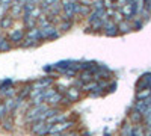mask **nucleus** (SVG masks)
<instances>
[{"mask_svg": "<svg viewBox=\"0 0 151 136\" xmlns=\"http://www.w3.org/2000/svg\"><path fill=\"white\" fill-rule=\"evenodd\" d=\"M41 40H42V36H41V29L36 26V27H32V29L27 30L26 38H24V41H26V42H23L21 45H23V47L35 45V44H38V41H41Z\"/></svg>", "mask_w": 151, "mask_h": 136, "instance_id": "obj_1", "label": "nucleus"}, {"mask_svg": "<svg viewBox=\"0 0 151 136\" xmlns=\"http://www.w3.org/2000/svg\"><path fill=\"white\" fill-rule=\"evenodd\" d=\"M74 126L73 121H62V122H56V124L50 126V133H64L65 130L71 129Z\"/></svg>", "mask_w": 151, "mask_h": 136, "instance_id": "obj_2", "label": "nucleus"}, {"mask_svg": "<svg viewBox=\"0 0 151 136\" xmlns=\"http://www.w3.org/2000/svg\"><path fill=\"white\" fill-rule=\"evenodd\" d=\"M41 36L42 40H52V38H58L59 32L56 30L55 24H48L45 27H41Z\"/></svg>", "mask_w": 151, "mask_h": 136, "instance_id": "obj_3", "label": "nucleus"}, {"mask_svg": "<svg viewBox=\"0 0 151 136\" xmlns=\"http://www.w3.org/2000/svg\"><path fill=\"white\" fill-rule=\"evenodd\" d=\"M65 97H67V101H76V100H79L80 92L77 88H68L65 89Z\"/></svg>", "mask_w": 151, "mask_h": 136, "instance_id": "obj_4", "label": "nucleus"}, {"mask_svg": "<svg viewBox=\"0 0 151 136\" xmlns=\"http://www.w3.org/2000/svg\"><path fill=\"white\" fill-rule=\"evenodd\" d=\"M45 126H47V121H45V119H38V121L33 122V126L30 127V133L36 136L38 133H40V132L45 127Z\"/></svg>", "mask_w": 151, "mask_h": 136, "instance_id": "obj_5", "label": "nucleus"}, {"mask_svg": "<svg viewBox=\"0 0 151 136\" xmlns=\"http://www.w3.org/2000/svg\"><path fill=\"white\" fill-rule=\"evenodd\" d=\"M62 101H65V98H64V95H62L60 92H56V94H53L52 97L47 98V104H48V106H56V104H59V103H62Z\"/></svg>", "mask_w": 151, "mask_h": 136, "instance_id": "obj_6", "label": "nucleus"}, {"mask_svg": "<svg viewBox=\"0 0 151 136\" xmlns=\"http://www.w3.org/2000/svg\"><path fill=\"white\" fill-rule=\"evenodd\" d=\"M65 119H68V114H65V112H58V114H55L53 117H50L48 119H47V122H50V124H56V122H62V121H65Z\"/></svg>", "mask_w": 151, "mask_h": 136, "instance_id": "obj_7", "label": "nucleus"}, {"mask_svg": "<svg viewBox=\"0 0 151 136\" xmlns=\"http://www.w3.org/2000/svg\"><path fill=\"white\" fill-rule=\"evenodd\" d=\"M23 38H24V32H23L21 29H15V30H12V32L9 33V40H11L12 42H15V44H18Z\"/></svg>", "mask_w": 151, "mask_h": 136, "instance_id": "obj_8", "label": "nucleus"}, {"mask_svg": "<svg viewBox=\"0 0 151 136\" xmlns=\"http://www.w3.org/2000/svg\"><path fill=\"white\" fill-rule=\"evenodd\" d=\"M53 83V80L52 79H40V80H36L35 83H33V88H40V89H45V88H48L50 85Z\"/></svg>", "mask_w": 151, "mask_h": 136, "instance_id": "obj_9", "label": "nucleus"}, {"mask_svg": "<svg viewBox=\"0 0 151 136\" xmlns=\"http://www.w3.org/2000/svg\"><path fill=\"white\" fill-rule=\"evenodd\" d=\"M136 97H137V100H147V98L151 97V88H147V89L139 91V92L136 94Z\"/></svg>", "mask_w": 151, "mask_h": 136, "instance_id": "obj_10", "label": "nucleus"}, {"mask_svg": "<svg viewBox=\"0 0 151 136\" xmlns=\"http://www.w3.org/2000/svg\"><path fill=\"white\" fill-rule=\"evenodd\" d=\"M121 136H133V129L130 124H124V127L121 130Z\"/></svg>", "mask_w": 151, "mask_h": 136, "instance_id": "obj_11", "label": "nucleus"}, {"mask_svg": "<svg viewBox=\"0 0 151 136\" xmlns=\"http://www.w3.org/2000/svg\"><path fill=\"white\" fill-rule=\"evenodd\" d=\"M118 29H119L121 32H129V30L132 29V24H130V23H125V21L122 20L121 23H118Z\"/></svg>", "mask_w": 151, "mask_h": 136, "instance_id": "obj_12", "label": "nucleus"}, {"mask_svg": "<svg viewBox=\"0 0 151 136\" xmlns=\"http://www.w3.org/2000/svg\"><path fill=\"white\" fill-rule=\"evenodd\" d=\"M2 126H3V129L11 130V129H12V118H11V117H5V118L2 119Z\"/></svg>", "mask_w": 151, "mask_h": 136, "instance_id": "obj_13", "label": "nucleus"}, {"mask_svg": "<svg viewBox=\"0 0 151 136\" xmlns=\"http://www.w3.org/2000/svg\"><path fill=\"white\" fill-rule=\"evenodd\" d=\"M71 20H65V21H62L60 24H59V29L62 30V32H65V30H68L70 27H71Z\"/></svg>", "mask_w": 151, "mask_h": 136, "instance_id": "obj_14", "label": "nucleus"}, {"mask_svg": "<svg viewBox=\"0 0 151 136\" xmlns=\"http://www.w3.org/2000/svg\"><path fill=\"white\" fill-rule=\"evenodd\" d=\"M80 79H82V82H91L92 73H91V71H83V73L80 74Z\"/></svg>", "mask_w": 151, "mask_h": 136, "instance_id": "obj_15", "label": "nucleus"}, {"mask_svg": "<svg viewBox=\"0 0 151 136\" xmlns=\"http://www.w3.org/2000/svg\"><path fill=\"white\" fill-rule=\"evenodd\" d=\"M11 24H12V18H2L0 26H2V29H9Z\"/></svg>", "mask_w": 151, "mask_h": 136, "instance_id": "obj_16", "label": "nucleus"}, {"mask_svg": "<svg viewBox=\"0 0 151 136\" xmlns=\"http://www.w3.org/2000/svg\"><path fill=\"white\" fill-rule=\"evenodd\" d=\"M0 94H2V95H6V97L9 98V97H14L15 89H12V88H8V89H0Z\"/></svg>", "mask_w": 151, "mask_h": 136, "instance_id": "obj_17", "label": "nucleus"}, {"mask_svg": "<svg viewBox=\"0 0 151 136\" xmlns=\"http://www.w3.org/2000/svg\"><path fill=\"white\" fill-rule=\"evenodd\" d=\"M8 114H9V110H8L6 104H5V103H3V104H0V119H3Z\"/></svg>", "mask_w": 151, "mask_h": 136, "instance_id": "obj_18", "label": "nucleus"}, {"mask_svg": "<svg viewBox=\"0 0 151 136\" xmlns=\"http://www.w3.org/2000/svg\"><path fill=\"white\" fill-rule=\"evenodd\" d=\"M11 48V45H9V42L3 38V41H2V44H0V52H5V50H9Z\"/></svg>", "mask_w": 151, "mask_h": 136, "instance_id": "obj_19", "label": "nucleus"}, {"mask_svg": "<svg viewBox=\"0 0 151 136\" xmlns=\"http://www.w3.org/2000/svg\"><path fill=\"white\" fill-rule=\"evenodd\" d=\"M80 3H83V5H92V2L94 0H79Z\"/></svg>", "mask_w": 151, "mask_h": 136, "instance_id": "obj_20", "label": "nucleus"}, {"mask_svg": "<svg viewBox=\"0 0 151 136\" xmlns=\"http://www.w3.org/2000/svg\"><path fill=\"white\" fill-rule=\"evenodd\" d=\"M145 136H151V126H148L145 129Z\"/></svg>", "mask_w": 151, "mask_h": 136, "instance_id": "obj_21", "label": "nucleus"}]
</instances>
